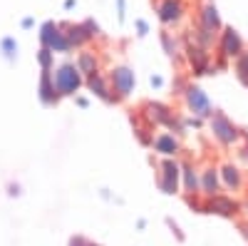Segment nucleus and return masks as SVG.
Instances as JSON below:
<instances>
[{"label":"nucleus","instance_id":"20e7f679","mask_svg":"<svg viewBox=\"0 0 248 246\" xmlns=\"http://www.w3.org/2000/svg\"><path fill=\"white\" fill-rule=\"evenodd\" d=\"M186 50H189V60H191V67L199 72V75H206L211 67H209V52H206V48L203 45H194V43H189L186 45Z\"/></svg>","mask_w":248,"mask_h":246},{"label":"nucleus","instance_id":"f257e3e1","mask_svg":"<svg viewBox=\"0 0 248 246\" xmlns=\"http://www.w3.org/2000/svg\"><path fill=\"white\" fill-rule=\"evenodd\" d=\"M211 130L218 137V142H223V145H233V142L241 137L238 127L233 125L229 117H223V115H214L211 117Z\"/></svg>","mask_w":248,"mask_h":246},{"label":"nucleus","instance_id":"39448f33","mask_svg":"<svg viewBox=\"0 0 248 246\" xmlns=\"http://www.w3.org/2000/svg\"><path fill=\"white\" fill-rule=\"evenodd\" d=\"M206 212H216V214H221V216H233L236 214V209H238V204L236 201H231V199H226V197H221V194H214L209 201H206V207H203Z\"/></svg>","mask_w":248,"mask_h":246},{"label":"nucleus","instance_id":"9d476101","mask_svg":"<svg viewBox=\"0 0 248 246\" xmlns=\"http://www.w3.org/2000/svg\"><path fill=\"white\" fill-rule=\"evenodd\" d=\"M112 80H114V87L119 90V95H129V90L134 87V75H132L127 67H119V70H114Z\"/></svg>","mask_w":248,"mask_h":246},{"label":"nucleus","instance_id":"423d86ee","mask_svg":"<svg viewBox=\"0 0 248 246\" xmlns=\"http://www.w3.org/2000/svg\"><path fill=\"white\" fill-rule=\"evenodd\" d=\"M184 15V5L179 3V0H164V3L159 5V17H161V23H179Z\"/></svg>","mask_w":248,"mask_h":246},{"label":"nucleus","instance_id":"f03ea898","mask_svg":"<svg viewBox=\"0 0 248 246\" xmlns=\"http://www.w3.org/2000/svg\"><path fill=\"white\" fill-rule=\"evenodd\" d=\"M218 50L223 57H238L243 52V40L241 35L233 30V28H226L221 33V43H218Z\"/></svg>","mask_w":248,"mask_h":246},{"label":"nucleus","instance_id":"f8f14e48","mask_svg":"<svg viewBox=\"0 0 248 246\" xmlns=\"http://www.w3.org/2000/svg\"><path fill=\"white\" fill-rule=\"evenodd\" d=\"M221 177H223V181H226V187H229V189H238L241 184H243L241 172L236 167H231V164H226V167L221 169Z\"/></svg>","mask_w":248,"mask_h":246},{"label":"nucleus","instance_id":"9b49d317","mask_svg":"<svg viewBox=\"0 0 248 246\" xmlns=\"http://www.w3.org/2000/svg\"><path fill=\"white\" fill-rule=\"evenodd\" d=\"M201 192L203 194H209V197H214V194H218V177H216V169H203V181H201Z\"/></svg>","mask_w":248,"mask_h":246},{"label":"nucleus","instance_id":"7ed1b4c3","mask_svg":"<svg viewBox=\"0 0 248 246\" xmlns=\"http://www.w3.org/2000/svg\"><path fill=\"white\" fill-rule=\"evenodd\" d=\"M77 72H79V70L72 67V65L60 67L55 82H57V90H60L62 95H70V92H75V90L79 87V75H77Z\"/></svg>","mask_w":248,"mask_h":246},{"label":"nucleus","instance_id":"ddd939ff","mask_svg":"<svg viewBox=\"0 0 248 246\" xmlns=\"http://www.w3.org/2000/svg\"><path fill=\"white\" fill-rule=\"evenodd\" d=\"M154 147H156L159 152H164V154H176V152H179V145H176V139H174L171 134H159V137L154 139Z\"/></svg>","mask_w":248,"mask_h":246},{"label":"nucleus","instance_id":"1a4fd4ad","mask_svg":"<svg viewBox=\"0 0 248 246\" xmlns=\"http://www.w3.org/2000/svg\"><path fill=\"white\" fill-rule=\"evenodd\" d=\"M199 25H203L206 30H211V33H218L221 30V17L216 13L214 5H203L201 15H199Z\"/></svg>","mask_w":248,"mask_h":246},{"label":"nucleus","instance_id":"6e6552de","mask_svg":"<svg viewBox=\"0 0 248 246\" xmlns=\"http://www.w3.org/2000/svg\"><path fill=\"white\" fill-rule=\"evenodd\" d=\"M161 177H159V184H161V189L164 192H169V194H174L176 192V184H179V167L174 162H167L161 167Z\"/></svg>","mask_w":248,"mask_h":246},{"label":"nucleus","instance_id":"f3484780","mask_svg":"<svg viewBox=\"0 0 248 246\" xmlns=\"http://www.w3.org/2000/svg\"><path fill=\"white\" fill-rule=\"evenodd\" d=\"M246 236H248V227H246Z\"/></svg>","mask_w":248,"mask_h":246},{"label":"nucleus","instance_id":"2eb2a0df","mask_svg":"<svg viewBox=\"0 0 248 246\" xmlns=\"http://www.w3.org/2000/svg\"><path fill=\"white\" fill-rule=\"evenodd\" d=\"M184 174H186V189L196 192V189H199V179H196L194 169H191V167H184Z\"/></svg>","mask_w":248,"mask_h":246},{"label":"nucleus","instance_id":"4468645a","mask_svg":"<svg viewBox=\"0 0 248 246\" xmlns=\"http://www.w3.org/2000/svg\"><path fill=\"white\" fill-rule=\"evenodd\" d=\"M236 70H238L241 82H243V85H248V52H241V55H238V65H236Z\"/></svg>","mask_w":248,"mask_h":246},{"label":"nucleus","instance_id":"dca6fc26","mask_svg":"<svg viewBox=\"0 0 248 246\" xmlns=\"http://www.w3.org/2000/svg\"><path fill=\"white\" fill-rule=\"evenodd\" d=\"M79 67H82V72H94V60H92L90 52L79 55Z\"/></svg>","mask_w":248,"mask_h":246},{"label":"nucleus","instance_id":"0eeeda50","mask_svg":"<svg viewBox=\"0 0 248 246\" xmlns=\"http://www.w3.org/2000/svg\"><path fill=\"white\" fill-rule=\"evenodd\" d=\"M186 92H189V107H191L199 117H209V115H211L209 99H206V95H203L199 87H189Z\"/></svg>","mask_w":248,"mask_h":246}]
</instances>
